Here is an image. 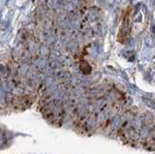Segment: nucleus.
Returning a JSON list of instances; mask_svg holds the SVG:
<instances>
[{"label":"nucleus","mask_w":155,"mask_h":154,"mask_svg":"<svg viewBox=\"0 0 155 154\" xmlns=\"http://www.w3.org/2000/svg\"><path fill=\"white\" fill-rule=\"evenodd\" d=\"M130 29H131V17L129 13H126L123 18V21L121 22L118 36H117L118 41L120 43H124L125 41H127L130 35Z\"/></svg>","instance_id":"1"}]
</instances>
